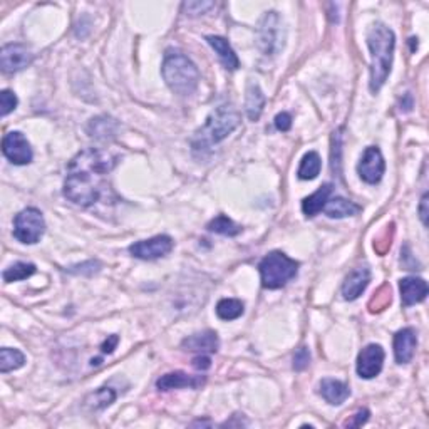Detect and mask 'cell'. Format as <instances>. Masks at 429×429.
<instances>
[{"instance_id": "obj_17", "label": "cell", "mask_w": 429, "mask_h": 429, "mask_svg": "<svg viewBox=\"0 0 429 429\" xmlns=\"http://www.w3.org/2000/svg\"><path fill=\"white\" fill-rule=\"evenodd\" d=\"M318 394L324 397L329 404L339 406L351 396V389H349L346 383L327 378L322 379L321 384H318Z\"/></svg>"}, {"instance_id": "obj_30", "label": "cell", "mask_w": 429, "mask_h": 429, "mask_svg": "<svg viewBox=\"0 0 429 429\" xmlns=\"http://www.w3.org/2000/svg\"><path fill=\"white\" fill-rule=\"evenodd\" d=\"M391 287H389L387 284H384L381 289H379L378 292L374 294V297L371 299L369 302V311L375 313V312H383L384 309L387 307L389 304H391Z\"/></svg>"}, {"instance_id": "obj_21", "label": "cell", "mask_w": 429, "mask_h": 429, "mask_svg": "<svg viewBox=\"0 0 429 429\" xmlns=\"http://www.w3.org/2000/svg\"><path fill=\"white\" fill-rule=\"evenodd\" d=\"M325 215L329 218H347V216H356L362 211V208L354 203L351 200H346V198L335 197L332 200L327 201V205L324 206Z\"/></svg>"}, {"instance_id": "obj_10", "label": "cell", "mask_w": 429, "mask_h": 429, "mask_svg": "<svg viewBox=\"0 0 429 429\" xmlns=\"http://www.w3.org/2000/svg\"><path fill=\"white\" fill-rule=\"evenodd\" d=\"M173 238L168 235H158L148 240H141L130 245V254L141 260H156L173 250Z\"/></svg>"}, {"instance_id": "obj_39", "label": "cell", "mask_w": 429, "mask_h": 429, "mask_svg": "<svg viewBox=\"0 0 429 429\" xmlns=\"http://www.w3.org/2000/svg\"><path fill=\"white\" fill-rule=\"evenodd\" d=\"M419 218H421L424 227H428V193H424L421 198V205H419Z\"/></svg>"}, {"instance_id": "obj_9", "label": "cell", "mask_w": 429, "mask_h": 429, "mask_svg": "<svg viewBox=\"0 0 429 429\" xmlns=\"http://www.w3.org/2000/svg\"><path fill=\"white\" fill-rule=\"evenodd\" d=\"M2 153L14 165H29L34 156L27 138L19 131H11L4 136Z\"/></svg>"}, {"instance_id": "obj_11", "label": "cell", "mask_w": 429, "mask_h": 429, "mask_svg": "<svg viewBox=\"0 0 429 429\" xmlns=\"http://www.w3.org/2000/svg\"><path fill=\"white\" fill-rule=\"evenodd\" d=\"M384 349L378 344H369V346L362 349L357 357V374L362 379H373L383 371L384 366Z\"/></svg>"}, {"instance_id": "obj_16", "label": "cell", "mask_w": 429, "mask_h": 429, "mask_svg": "<svg viewBox=\"0 0 429 429\" xmlns=\"http://www.w3.org/2000/svg\"><path fill=\"white\" fill-rule=\"evenodd\" d=\"M401 300L404 307L423 302L428 295V284L419 277H406L399 282Z\"/></svg>"}, {"instance_id": "obj_15", "label": "cell", "mask_w": 429, "mask_h": 429, "mask_svg": "<svg viewBox=\"0 0 429 429\" xmlns=\"http://www.w3.org/2000/svg\"><path fill=\"white\" fill-rule=\"evenodd\" d=\"M205 384V375H188L181 371L176 373H170L161 375L156 381V387L159 391H171V389H181V387H192L197 389Z\"/></svg>"}, {"instance_id": "obj_3", "label": "cell", "mask_w": 429, "mask_h": 429, "mask_svg": "<svg viewBox=\"0 0 429 429\" xmlns=\"http://www.w3.org/2000/svg\"><path fill=\"white\" fill-rule=\"evenodd\" d=\"M240 125V113L233 108L232 104H222L215 108L206 118L205 125L194 132L192 146L194 151H203V149L211 148V146L220 143L232 135Z\"/></svg>"}, {"instance_id": "obj_14", "label": "cell", "mask_w": 429, "mask_h": 429, "mask_svg": "<svg viewBox=\"0 0 429 429\" xmlns=\"http://www.w3.org/2000/svg\"><path fill=\"white\" fill-rule=\"evenodd\" d=\"M371 282V272L367 267H357L349 273L342 284V295L346 300H356L362 295Z\"/></svg>"}, {"instance_id": "obj_36", "label": "cell", "mask_w": 429, "mask_h": 429, "mask_svg": "<svg viewBox=\"0 0 429 429\" xmlns=\"http://www.w3.org/2000/svg\"><path fill=\"white\" fill-rule=\"evenodd\" d=\"M275 128L278 131H289L292 128V116L289 113H280L275 116Z\"/></svg>"}, {"instance_id": "obj_20", "label": "cell", "mask_w": 429, "mask_h": 429, "mask_svg": "<svg viewBox=\"0 0 429 429\" xmlns=\"http://www.w3.org/2000/svg\"><path fill=\"white\" fill-rule=\"evenodd\" d=\"M332 189H334L332 185L325 183V185H322V187L318 188L316 193H312L311 197L304 198V201H302L304 215L309 216V218H312V216L321 213V211L324 210V206L327 205V201L330 200Z\"/></svg>"}, {"instance_id": "obj_6", "label": "cell", "mask_w": 429, "mask_h": 429, "mask_svg": "<svg viewBox=\"0 0 429 429\" xmlns=\"http://www.w3.org/2000/svg\"><path fill=\"white\" fill-rule=\"evenodd\" d=\"M46 232V222L37 208H25L14 218V237L20 243L34 245Z\"/></svg>"}, {"instance_id": "obj_26", "label": "cell", "mask_w": 429, "mask_h": 429, "mask_svg": "<svg viewBox=\"0 0 429 429\" xmlns=\"http://www.w3.org/2000/svg\"><path fill=\"white\" fill-rule=\"evenodd\" d=\"M206 228L210 230V232L225 237H235L242 232L240 225H237L232 218H228L227 215H218L216 218H213L210 223H208Z\"/></svg>"}, {"instance_id": "obj_23", "label": "cell", "mask_w": 429, "mask_h": 429, "mask_svg": "<svg viewBox=\"0 0 429 429\" xmlns=\"http://www.w3.org/2000/svg\"><path fill=\"white\" fill-rule=\"evenodd\" d=\"M116 130H118V123L114 121L113 118L108 116H101L92 119L91 125H89V135L92 138L97 139H109L114 138L116 136Z\"/></svg>"}, {"instance_id": "obj_5", "label": "cell", "mask_w": 429, "mask_h": 429, "mask_svg": "<svg viewBox=\"0 0 429 429\" xmlns=\"http://www.w3.org/2000/svg\"><path fill=\"white\" fill-rule=\"evenodd\" d=\"M259 268L260 275H262V285L265 289L275 290L297 275L299 262L282 251H272L260 262Z\"/></svg>"}, {"instance_id": "obj_19", "label": "cell", "mask_w": 429, "mask_h": 429, "mask_svg": "<svg viewBox=\"0 0 429 429\" xmlns=\"http://www.w3.org/2000/svg\"><path fill=\"white\" fill-rule=\"evenodd\" d=\"M206 41L211 47H213V51L218 54L222 64L228 70H237L238 68H240V61H238L235 51H233L232 46H230V42L227 41V39L220 37V35H208Z\"/></svg>"}, {"instance_id": "obj_29", "label": "cell", "mask_w": 429, "mask_h": 429, "mask_svg": "<svg viewBox=\"0 0 429 429\" xmlns=\"http://www.w3.org/2000/svg\"><path fill=\"white\" fill-rule=\"evenodd\" d=\"M116 401V392L111 387H99L86 397V404L92 409H104Z\"/></svg>"}, {"instance_id": "obj_22", "label": "cell", "mask_w": 429, "mask_h": 429, "mask_svg": "<svg viewBox=\"0 0 429 429\" xmlns=\"http://www.w3.org/2000/svg\"><path fill=\"white\" fill-rule=\"evenodd\" d=\"M265 94L260 89L256 82H250L247 87V99H245V111L250 121H259L260 114L263 111Z\"/></svg>"}, {"instance_id": "obj_4", "label": "cell", "mask_w": 429, "mask_h": 429, "mask_svg": "<svg viewBox=\"0 0 429 429\" xmlns=\"http://www.w3.org/2000/svg\"><path fill=\"white\" fill-rule=\"evenodd\" d=\"M161 74L171 91L180 96H189L197 91L200 73L187 56L178 51H166L161 66Z\"/></svg>"}, {"instance_id": "obj_7", "label": "cell", "mask_w": 429, "mask_h": 429, "mask_svg": "<svg viewBox=\"0 0 429 429\" xmlns=\"http://www.w3.org/2000/svg\"><path fill=\"white\" fill-rule=\"evenodd\" d=\"M259 46L265 56H275L284 46L282 20L277 12H267L259 25Z\"/></svg>"}, {"instance_id": "obj_34", "label": "cell", "mask_w": 429, "mask_h": 429, "mask_svg": "<svg viewBox=\"0 0 429 429\" xmlns=\"http://www.w3.org/2000/svg\"><path fill=\"white\" fill-rule=\"evenodd\" d=\"M213 6H215L213 2H187L183 7L189 15H198V14H205L208 8H211Z\"/></svg>"}, {"instance_id": "obj_28", "label": "cell", "mask_w": 429, "mask_h": 429, "mask_svg": "<svg viewBox=\"0 0 429 429\" xmlns=\"http://www.w3.org/2000/svg\"><path fill=\"white\" fill-rule=\"evenodd\" d=\"M243 304L238 299H222L216 305V316L222 321H235L242 317Z\"/></svg>"}, {"instance_id": "obj_8", "label": "cell", "mask_w": 429, "mask_h": 429, "mask_svg": "<svg viewBox=\"0 0 429 429\" xmlns=\"http://www.w3.org/2000/svg\"><path fill=\"white\" fill-rule=\"evenodd\" d=\"M384 171H386V161H384L381 149L378 146L366 148L359 165H357V173H359L361 180L369 185H378L383 180Z\"/></svg>"}, {"instance_id": "obj_24", "label": "cell", "mask_w": 429, "mask_h": 429, "mask_svg": "<svg viewBox=\"0 0 429 429\" xmlns=\"http://www.w3.org/2000/svg\"><path fill=\"white\" fill-rule=\"evenodd\" d=\"M24 364H25V356L19 351V349H11V347L0 349V371H2L4 374L19 369V367H22Z\"/></svg>"}, {"instance_id": "obj_2", "label": "cell", "mask_w": 429, "mask_h": 429, "mask_svg": "<svg viewBox=\"0 0 429 429\" xmlns=\"http://www.w3.org/2000/svg\"><path fill=\"white\" fill-rule=\"evenodd\" d=\"M371 51V91L378 92L386 84L392 68L396 35L386 24H374L367 34Z\"/></svg>"}, {"instance_id": "obj_12", "label": "cell", "mask_w": 429, "mask_h": 429, "mask_svg": "<svg viewBox=\"0 0 429 429\" xmlns=\"http://www.w3.org/2000/svg\"><path fill=\"white\" fill-rule=\"evenodd\" d=\"M34 56L22 44H7L0 51V66L4 73H19L32 63Z\"/></svg>"}, {"instance_id": "obj_25", "label": "cell", "mask_w": 429, "mask_h": 429, "mask_svg": "<svg viewBox=\"0 0 429 429\" xmlns=\"http://www.w3.org/2000/svg\"><path fill=\"white\" fill-rule=\"evenodd\" d=\"M321 168H322V161L318 153L309 151L302 158V161H300L297 175L300 180H313L317 178L318 173H321Z\"/></svg>"}, {"instance_id": "obj_27", "label": "cell", "mask_w": 429, "mask_h": 429, "mask_svg": "<svg viewBox=\"0 0 429 429\" xmlns=\"http://www.w3.org/2000/svg\"><path fill=\"white\" fill-rule=\"evenodd\" d=\"M34 273H35V265L34 263L17 262V263L12 265V267L6 268V271H4V273H2V277H4V282H6V284H12V282L25 280V278L34 275Z\"/></svg>"}, {"instance_id": "obj_37", "label": "cell", "mask_w": 429, "mask_h": 429, "mask_svg": "<svg viewBox=\"0 0 429 429\" xmlns=\"http://www.w3.org/2000/svg\"><path fill=\"white\" fill-rule=\"evenodd\" d=\"M210 366H211L210 357L205 356V354H200V356H197L193 359V367H194V369H198V371L210 369Z\"/></svg>"}, {"instance_id": "obj_13", "label": "cell", "mask_w": 429, "mask_h": 429, "mask_svg": "<svg viewBox=\"0 0 429 429\" xmlns=\"http://www.w3.org/2000/svg\"><path fill=\"white\" fill-rule=\"evenodd\" d=\"M416 346H418V335L413 327H406L394 335V357L397 364H408L413 361Z\"/></svg>"}, {"instance_id": "obj_32", "label": "cell", "mask_w": 429, "mask_h": 429, "mask_svg": "<svg viewBox=\"0 0 429 429\" xmlns=\"http://www.w3.org/2000/svg\"><path fill=\"white\" fill-rule=\"evenodd\" d=\"M17 108V96L12 91L0 92V116L6 118L8 113H12Z\"/></svg>"}, {"instance_id": "obj_18", "label": "cell", "mask_w": 429, "mask_h": 429, "mask_svg": "<svg viewBox=\"0 0 429 429\" xmlns=\"http://www.w3.org/2000/svg\"><path fill=\"white\" fill-rule=\"evenodd\" d=\"M181 346H183L187 351L192 352H216L218 351V335L213 330H205V332H198L189 335V337L183 339V342H181Z\"/></svg>"}, {"instance_id": "obj_35", "label": "cell", "mask_w": 429, "mask_h": 429, "mask_svg": "<svg viewBox=\"0 0 429 429\" xmlns=\"http://www.w3.org/2000/svg\"><path fill=\"white\" fill-rule=\"evenodd\" d=\"M369 416H371L369 409H359L356 414L352 416V419H349V421L344 424V426H346V428H359L367 421V419H369Z\"/></svg>"}, {"instance_id": "obj_33", "label": "cell", "mask_w": 429, "mask_h": 429, "mask_svg": "<svg viewBox=\"0 0 429 429\" xmlns=\"http://www.w3.org/2000/svg\"><path fill=\"white\" fill-rule=\"evenodd\" d=\"M311 364V352H309L307 347H300L297 349L294 356V369L295 371H304L305 367H309Z\"/></svg>"}, {"instance_id": "obj_1", "label": "cell", "mask_w": 429, "mask_h": 429, "mask_svg": "<svg viewBox=\"0 0 429 429\" xmlns=\"http://www.w3.org/2000/svg\"><path fill=\"white\" fill-rule=\"evenodd\" d=\"M118 156L99 148H86L70 159L64 181V197L79 206H91L103 197L108 175Z\"/></svg>"}, {"instance_id": "obj_31", "label": "cell", "mask_w": 429, "mask_h": 429, "mask_svg": "<svg viewBox=\"0 0 429 429\" xmlns=\"http://www.w3.org/2000/svg\"><path fill=\"white\" fill-rule=\"evenodd\" d=\"M392 237H394V225L391 223L387 225V227L379 233V237L374 240V250L378 251L379 255L386 254L392 245Z\"/></svg>"}, {"instance_id": "obj_38", "label": "cell", "mask_w": 429, "mask_h": 429, "mask_svg": "<svg viewBox=\"0 0 429 429\" xmlns=\"http://www.w3.org/2000/svg\"><path fill=\"white\" fill-rule=\"evenodd\" d=\"M118 342H119L118 335H109V337L103 342V346H101V351H103V354H113L114 349L118 346Z\"/></svg>"}]
</instances>
